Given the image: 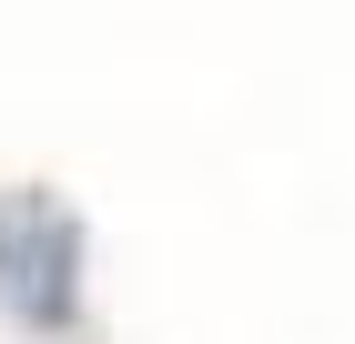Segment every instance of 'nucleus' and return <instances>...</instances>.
Returning <instances> with one entry per match:
<instances>
[{
    "label": "nucleus",
    "mask_w": 355,
    "mask_h": 344,
    "mask_svg": "<svg viewBox=\"0 0 355 344\" xmlns=\"http://www.w3.org/2000/svg\"><path fill=\"white\" fill-rule=\"evenodd\" d=\"M82 304H92L82 212L41 183H10L0 192V314L31 334H82Z\"/></svg>",
    "instance_id": "obj_1"
}]
</instances>
